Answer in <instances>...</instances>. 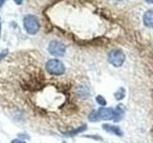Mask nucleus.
Instances as JSON below:
<instances>
[{
  "label": "nucleus",
  "instance_id": "14",
  "mask_svg": "<svg viewBox=\"0 0 153 143\" xmlns=\"http://www.w3.org/2000/svg\"><path fill=\"white\" fill-rule=\"evenodd\" d=\"M8 54H9V50H4V51H2V52L0 54V62H1L3 59H5L7 57V55H8Z\"/></svg>",
  "mask_w": 153,
  "mask_h": 143
},
{
  "label": "nucleus",
  "instance_id": "2",
  "mask_svg": "<svg viewBox=\"0 0 153 143\" xmlns=\"http://www.w3.org/2000/svg\"><path fill=\"white\" fill-rule=\"evenodd\" d=\"M45 68L47 73L51 75L59 76L65 73V65L63 64V62L56 58H52L48 60L45 64Z\"/></svg>",
  "mask_w": 153,
  "mask_h": 143
},
{
  "label": "nucleus",
  "instance_id": "6",
  "mask_svg": "<svg viewBox=\"0 0 153 143\" xmlns=\"http://www.w3.org/2000/svg\"><path fill=\"white\" fill-rule=\"evenodd\" d=\"M145 26L147 28H153V10H148L145 13L143 17Z\"/></svg>",
  "mask_w": 153,
  "mask_h": 143
},
{
  "label": "nucleus",
  "instance_id": "9",
  "mask_svg": "<svg viewBox=\"0 0 153 143\" xmlns=\"http://www.w3.org/2000/svg\"><path fill=\"white\" fill-rule=\"evenodd\" d=\"M78 95L80 97V98H87L89 95H90V92H89V90L87 87H85V86H80V87H79L78 89Z\"/></svg>",
  "mask_w": 153,
  "mask_h": 143
},
{
  "label": "nucleus",
  "instance_id": "11",
  "mask_svg": "<svg viewBox=\"0 0 153 143\" xmlns=\"http://www.w3.org/2000/svg\"><path fill=\"white\" fill-rule=\"evenodd\" d=\"M89 120L90 121H95V122H98L100 120V116H99V113L98 111H93V112H91L90 114H89Z\"/></svg>",
  "mask_w": 153,
  "mask_h": 143
},
{
  "label": "nucleus",
  "instance_id": "18",
  "mask_svg": "<svg viewBox=\"0 0 153 143\" xmlns=\"http://www.w3.org/2000/svg\"><path fill=\"white\" fill-rule=\"evenodd\" d=\"M1 29H2V24H1V17H0V37H1Z\"/></svg>",
  "mask_w": 153,
  "mask_h": 143
},
{
  "label": "nucleus",
  "instance_id": "1",
  "mask_svg": "<svg viewBox=\"0 0 153 143\" xmlns=\"http://www.w3.org/2000/svg\"><path fill=\"white\" fill-rule=\"evenodd\" d=\"M23 28L30 35H35L39 32L40 22L39 19L35 14H26L23 17Z\"/></svg>",
  "mask_w": 153,
  "mask_h": 143
},
{
  "label": "nucleus",
  "instance_id": "3",
  "mask_svg": "<svg viewBox=\"0 0 153 143\" xmlns=\"http://www.w3.org/2000/svg\"><path fill=\"white\" fill-rule=\"evenodd\" d=\"M124 60H126V55H124V52L122 50L116 49V50H112L109 52L108 55L109 63L112 66L116 67V68L121 67L123 64Z\"/></svg>",
  "mask_w": 153,
  "mask_h": 143
},
{
  "label": "nucleus",
  "instance_id": "16",
  "mask_svg": "<svg viewBox=\"0 0 153 143\" xmlns=\"http://www.w3.org/2000/svg\"><path fill=\"white\" fill-rule=\"evenodd\" d=\"M13 2L16 5H17V6H20V5L23 4L24 2V0H13Z\"/></svg>",
  "mask_w": 153,
  "mask_h": 143
},
{
  "label": "nucleus",
  "instance_id": "5",
  "mask_svg": "<svg viewBox=\"0 0 153 143\" xmlns=\"http://www.w3.org/2000/svg\"><path fill=\"white\" fill-rule=\"evenodd\" d=\"M98 113L100 118L102 120H111L114 117V111L111 108H100Z\"/></svg>",
  "mask_w": 153,
  "mask_h": 143
},
{
  "label": "nucleus",
  "instance_id": "15",
  "mask_svg": "<svg viewBox=\"0 0 153 143\" xmlns=\"http://www.w3.org/2000/svg\"><path fill=\"white\" fill-rule=\"evenodd\" d=\"M12 143H26V141L20 139V138H17V139H13V140H12Z\"/></svg>",
  "mask_w": 153,
  "mask_h": 143
},
{
  "label": "nucleus",
  "instance_id": "8",
  "mask_svg": "<svg viewBox=\"0 0 153 143\" xmlns=\"http://www.w3.org/2000/svg\"><path fill=\"white\" fill-rule=\"evenodd\" d=\"M123 114H124V108L123 106V104H119L114 111V117H113L114 121H116V122L120 121L123 118Z\"/></svg>",
  "mask_w": 153,
  "mask_h": 143
},
{
  "label": "nucleus",
  "instance_id": "10",
  "mask_svg": "<svg viewBox=\"0 0 153 143\" xmlns=\"http://www.w3.org/2000/svg\"><path fill=\"white\" fill-rule=\"evenodd\" d=\"M114 97L115 98H116L117 100H122L124 98V97H126V90H124V88H119L117 90V92H115L114 94Z\"/></svg>",
  "mask_w": 153,
  "mask_h": 143
},
{
  "label": "nucleus",
  "instance_id": "4",
  "mask_svg": "<svg viewBox=\"0 0 153 143\" xmlns=\"http://www.w3.org/2000/svg\"><path fill=\"white\" fill-rule=\"evenodd\" d=\"M48 52L54 56H63L66 52V46L59 40H52L48 46Z\"/></svg>",
  "mask_w": 153,
  "mask_h": 143
},
{
  "label": "nucleus",
  "instance_id": "7",
  "mask_svg": "<svg viewBox=\"0 0 153 143\" xmlns=\"http://www.w3.org/2000/svg\"><path fill=\"white\" fill-rule=\"evenodd\" d=\"M103 130H105L108 133H111L116 135L118 136H123V131L121 130V128L118 126H114V125H110V124H103L102 125Z\"/></svg>",
  "mask_w": 153,
  "mask_h": 143
},
{
  "label": "nucleus",
  "instance_id": "12",
  "mask_svg": "<svg viewBox=\"0 0 153 143\" xmlns=\"http://www.w3.org/2000/svg\"><path fill=\"white\" fill-rule=\"evenodd\" d=\"M86 128H87V126L86 125H83V126H81L78 129H76V130H74L73 132H68V133H66L65 135H68V136H75L78 133H81V132H83L86 130Z\"/></svg>",
  "mask_w": 153,
  "mask_h": 143
},
{
  "label": "nucleus",
  "instance_id": "19",
  "mask_svg": "<svg viewBox=\"0 0 153 143\" xmlns=\"http://www.w3.org/2000/svg\"><path fill=\"white\" fill-rule=\"evenodd\" d=\"M145 1H146L147 3H149V4H153V0H145Z\"/></svg>",
  "mask_w": 153,
  "mask_h": 143
},
{
  "label": "nucleus",
  "instance_id": "13",
  "mask_svg": "<svg viewBox=\"0 0 153 143\" xmlns=\"http://www.w3.org/2000/svg\"><path fill=\"white\" fill-rule=\"evenodd\" d=\"M96 101H97L99 105H100V106H102V107H104L105 105H106V100L104 99L102 95H98V97H96Z\"/></svg>",
  "mask_w": 153,
  "mask_h": 143
},
{
  "label": "nucleus",
  "instance_id": "17",
  "mask_svg": "<svg viewBox=\"0 0 153 143\" xmlns=\"http://www.w3.org/2000/svg\"><path fill=\"white\" fill-rule=\"evenodd\" d=\"M7 1H9V0H0V9L4 6V4L6 3Z\"/></svg>",
  "mask_w": 153,
  "mask_h": 143
}]
</instances>
